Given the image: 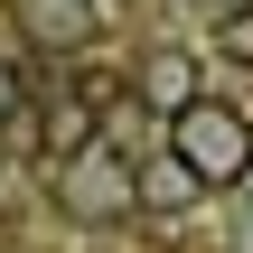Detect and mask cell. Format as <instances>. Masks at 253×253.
Wrapping results in <instances>:
<instances>
[{"instance_id":"6da1fadb","label":"cell","mask_w":253,"mask_h":253,"mask_svg":"<svg viewBox=\"0 0 253 253\" xmlns=\"http://www.w3.org/2000/svg\"><path fill=\"white\" fill-rule=\"evenodd\" d=\"M47 197H56V216H66V225H122V216H131V197H141V169H131V150L84 141V150H66V160H56Z\"/></svg>"},{"instance_id":"ba28073f","label":"cell","mask_w":253,"mask_h":253,"mask_svg":"<svg viewBox=\"0 0 253 253\" xmlns=\"http://www.w3.org/2000/svg\"><path fill=\"white\" fill-rule=\"evenodd\" d=\"M9 113H19V75L0 66V122H9Z\"/></svg>"},{"instance_id":"5b68a950","label":"cell","mask_w":253,"mask_h":253,"mask_svg":"<svg viewBox=\"0 0 253 253\" xmlns=\"http://www.w3.org/2000/svg\"><path fill=\"white\" fill-rule=\"evenodd\" d=\"M141 197H150V207H188V197H197V178H188V160L169 150L160 169H141Z\"/></svg>"},{"instance_id":"8992f818","label":"cell","mask_w":253,"mask_h":253,"mask_svg":"<svg viewBox=\"0 0 253 253\" xmlns=\"http://www.w3.org/2000/svg\"><path fill=\"white\" fill-rule=\"evenodd\" d=\"M216 56L253 66V0H225V9H216Z\"/></svg>"},{"instance_id":"277c9868","label":"cell","mask_w":253,"mask_h":253,"mask_svg":"<svg viewBox=\"0 0 253 253\" xmlns=\"http://www.w3.org/2000/svg\"><path fill=\"white\" fill-rule=\"evenodd\" d=\"M141 103H150V113H188V103H197V56H188V47H160V56L141 66Z\"/></svg>"},{"instance_id":"8fae6325","label":"cell","mask_w":253,"mask_h":253,"mask_svg":"<svg viewBox=\"0 0 253 253\" xmlns=\"http://www.w3.org/2000/svg\"><path fill=\"white\" fill-rule=\"evenodd\" d=\"M216 9H225V0H216Z\"/></svg>"},{"instance_id":"30bf717a","label":"cell","mask_w":253,"mask_h":253,"mask_svg":"<svg viewBox=\"0 0 253 253\" xmlns=\"http://www.w3.org/2000/svg\"><path fill=\"white\" fill-rule=\"evenodd\" d=\"M94 9H113V0H94Z\"/></svg>"},{"instance_id":"52a82bcc","label":"cell","mask_w":253,"mask_h":253,"mask_svg":"<svg viewBox=\"0 0 253 253\" xmlns=\"http://www.w3.org/2000/svg\"><path fill=\"white\" fill-rule=\"evenodd\" d=\"M75 94H84L94 113H113V75H103V66H75Z\"/></svg>"},{"instance_id":"7a4b0ae2","label":"cell","mask_w":253,"mask_h":253,"mask_svg":"<svg viewBox=\"0 0 253 253\" xmlns=\"http://www.w3.org/2000/svg\"><path fill=\"white\" fill-rule=\"evenodd\" d=\"M169 150L188 160V178L197 188H244L253 178V122L235 103H188V113H169Z\"/></svg>"},{"instance_id":"9c48e42d","label":"cell","mask_w":253,"mask_h":253,"mask_svg":"<svg viewBox=\"0 0 253 253\" xmlns=\"http://www.w3.org/2000/svg\"><path fill=\"white\" fill-rule=\"evenodd\" d=\"M235 253H253V216H244V235H235Z\"/></svg>"},{"instance_id":"3957f363","label":"cell","mask_w":253,"mask_h":253,"mask_svg":"<svg viewBox=\"0 0 253 253\" xmlns=\"http://www.w3.org/2000/svg\"><path fill=\"white\" fill-rule=\"evenodd\" d=\"M9 19H19V38H28V47H56V56L94 47V28H103V9H94V0H9Z\"/></svg>"}]
</instances>
